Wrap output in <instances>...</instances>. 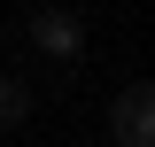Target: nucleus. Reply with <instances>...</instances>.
<instances>
[{
  "label": "nucleus",
  "instance_id": "nucleus-1",
  "mask_svg": "<svg viewBox=\"0 0 155 147\" xmlns=\"http://www.w3.org/2000/svg\"><path fill=\"white\" fill-rule=\"evenodd\" d=\"M31 47H39L47 62H78V54H85V31H78V16H62V8H39Z\"/></svg>",
  "mask_w": 155,
  "mask_h": 147
},
{
  "label": "nucleus",
  "instance_id": "nucleus-2",
  "mask_svg": "<svg viewBox=\"0 0 155 147\" xmlns=\"http://www.w3.org/2000/svg\"><path fill=\"white\" fill-rule=\"evenodd\" d=\"M116 139L124 147H155V93L147 85H124L116 93Z\"/></svg>",
  "mask_w": 155,
  "mask_h": 147
},
{
  "label": "nucleus",
  "instance_id": "nucleus-3",
  "mask_svg": "<svg viewBox=\"0 0 155 147\" xmlns=\"http://www.w3.org/2000/svg\"><path fill=\"white\" fill-rule=\"evenodd\" d=\"M23 109H31V93L16 77H0V124H23Z\"/></svg>",
  "mask_w": 155,
  "mask_h": 147
},
{
  "label": "nucleus",
  "instance_id": "nucleus-4",
  "mask_svg": "<svg viewBox=\"0 0 155 147\" xmlns=\"http://www.w3.org/2000/svg\"><path fill=\"white\" fill-rule=\"evenodd\" d=\"M39 8H54V0H39Z\"/></svg>",
  "mask_w": 155,
  "mask_h": 147
}]
</instances>
